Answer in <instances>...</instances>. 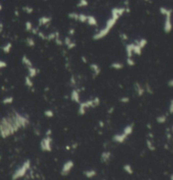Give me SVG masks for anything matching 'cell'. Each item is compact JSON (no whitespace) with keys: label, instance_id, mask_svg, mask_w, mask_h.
<instances>
[{"label":"cell","instance_id":"6da1fadb","mask_svg":"<svg viewBox=\"0 0 173 180\" xmlns=\"http://www.w3.org/2000/svg\"><path fill=\"white\" fill-rule=\"evenodd\" d=\"M128 7H114L111 10V16L106 20L105 25L102 29H101L92 36L94 40H100L105 38L106 35L112 31V30L116 25L118 19L124 15L126 12H128Z\"/></svg>","mask_w":173,"mask_h":180},{"label":"cell","instance_id":"7a4b0ae2","mask_svg":"<svg viewBox=\"0 0 173 180\" xmlns=\"http://www.w3.org/2000/svg\"><path fill=\"white\" fill-rule=\"evenodd\" d=\"M20 130L13 112L3 117L0 120V136L3 139H7L8 137L15 135Z\"/></svg>","mask_w":173,"mask_h":180},{"label":"cell","instance_id":"3957f363","mask_svg":"<svg viewBox=\"0 0 173 180\" xmlns=\"http://www.w3.org/2000/svg\"><path fill=\"white\" fill-rule=\"evenodd\" d=\"M160 13L165 17L164 24H163V30L166 34H169L171 32L173 29L172 23V9L166 7H160Z\"/></svg>","mask_w":173,"mask_h":180},{"label":"cell","instance_id":"277c9868","mask_svg":"<svg viewBox=\"0 0 173 180\" xmlns=\"http://www.w3.org/2000/svg\"><path fill=\"white\" fill-rule=\"evenodd\" d=\"M101 104V99L98 97H95L93 99H88V100L80 102L79 104V109H78V115L83 116L85 115L86 110L90 109V108H95L98 107Z\"/></svg>","mask_w":173,"mask_h":180},{"label":"cell","instance_id":"5b68a950","mask_svg":"<svg viewBox=\"0 0 173 180\" xmlns=\"http://www.w3.org/2000/svg\"><path fill=\"white\" fill-rule=\"evenodd\" d=\"M31 162L30 159H26L22 164L14 172L13 175H12V180H18L26 175L27 172L29 171V169L31 168Z\"/></svg>","mask_w":173,"mask_h":180},{"label":"cell","instance_id":"8992f818","mask_svg":"<svg viewBox=\"0 0 173 180\" xmlns=\"http://www.w3.org/2000/svg\"><path fill=\"white\" fill-rule=\"evenodd\" d=\"M13 113H14V115H15V117L16 119V120H17L20 129L26 128V127L30 124V123H31L30 119L27 115H22V114H20V113H19L18 111H16V110H13Z\"/></svg>","mask_w":173,"mask_h":180},{"label":"cell","instance_id":"52a82bcc","mask_svg":"<svg viewBox=\"0 0 173 180\" xmlns=\"http://www.w3.org/2000/svg\"><path fill=\"white\" fill-rule=\"evenodd\" d=\"M40 148L42 151L50 152L53 150V138L52 136H46L42 138L40 142Z\"/></svg>","mask_w":173,"mask_h":180},{"label":"cell","instance_id":"ba28073f","mask_svg":"<svg viewBox=\"0 0 173 180\" xmlns=\"http://www.w3.org/2000/svg\"><path fill=\"white\" fill-rule=\"evenodd\" d=\"M68 18L71 19H73V20L80 22V23L86 24L88 15H85V13H83L71 12V13H68Z\"/></svg>","mask_w":173,"mask_h":180},{"label":"cell","instance_id":"9c48e42d","mask_svg":"<svg viewBox=\"0 0 173 180\" xmlns=\"http://www.w3.org/2000/svg\"><path fill=\"white\" fill-rule=\"evenodd\" d=\"M73 167H75V162H73V160H68V161H66L62 167L61 175L63 176L68 175V174L70 173V172L72 171Z\"/></svg>","mask_w":173,"mask_h":180},{"label":"cell","instance_id":"30bf717a","mask_svg":"<svg viewBox=\"0 0 173 180\" xmlns=\"http://www.w3.org/2000/svg\"><path fill=\"white\" fill-rule=\"evenodd\" d=\"M70 99L71 100L76 104L80 103L81 100H80V91H79V89H78V88H73V89L71 91Z\"/></svg>","mask_w":173,"mask_h":180},{"label":"cell","instance_id":"8fae6325","mask_svg":"<svg viewBox=\"0 0 173 180\" xmlns=\"http://www.w3.org/2000/svg\"><path fill=\"white\" fill-rule=\"evenodd\" d=\"M127 139H128V136L122 132V133H117V134L113 135V136H112V141H113L114 142L118 143V144L123 143Z\"/></svg>","mask_w":173,"mask_h":180},{"label":"cell","instance_id":"7c38bea8","mask_svg":"<svg viewBox=\"0 0 173 180\" xmlns=\"http://www.w3.org/2000/svg\"><path fill=\"white\" fill-rule=\"evenodd\" d=\"M90 68L92 72L93 77H95H95H97L101 73V66H99L97 63H91V64H90Z\"/></svg>","mask_w":173,"mask_h":180},{"label":"cell","instance_id":"4fadbf2b","mask_svg":"<svg viewBox=\"0 0 173 180\" xmlns=\"http://www.w3.org/2000/svg\"><path fill=\"white\" fill-rule=\"evenodd\" d=\"M133 88L135 90V93L138 97H142L144 96V94L145 93V89H144V87L142 86L139 82H136L135 84H133Z\"/></svg>","mask_w":173,"mask_h":180},{"label":"cell","instance_id":"5bb4252c","mask_svg":"<svg viewBox=\"0 0 173 180\" xmlns=\"http://www.w3.org/2000/svg\"><path fill=\"white\" fill-rule=\"evenodd\" d=\"M64 45L67 46V48L68 50H72V49H75L76 47V46H77V44L75 40H73L72 38H71L70 36H67V37H65L64 39Z\"/></svg>","mask_w":173,"mask_h":180},{"label":"cell","instance_id":"9a60e30c","mask_svg":"<svg viewBox=\"0 0 173 180\" xmlns=\"http://www.w3.org/2000/svg\"><path fill=\"white\" fill-rule=\"evenodd\" d=\"M112 152L110 151H102L101 154V162L103 163H107L110 162L112 158Z\"/></svg>","mask_w":173,"mask_h":180},{"label":"cell","instance_id":"2e32d148","mask_svg":"<svg viewBox=\"0 0 173 180\" xmlns=\"http://www.w3.org/2000/svg\"><path fill=\"white\" fill-rule=\"evenodd\" d=\"M52 22V17L50 16H42L38 19V24L39 26H46Z\"/></svg>","mask_w":173,"mask_h":180},{"label":"cell","instance_id":"e0dca14e","mask_svg":"<svg viewBox=\"0 0 173 180\" xmlns=\"http://www.w3.org/2000/svg\"><path fill=\"white\" fill-rule=\"evenodd\" d=\"M24 26H26V31L31 32L32 34H34V35H37V32L39 31L37 28L34 27V25H33V24H32V22L30 21V20H28V21L26 22V24H24Z\"/></svg>","mask_w":173,"mask_h":180},{"label":"cell","instance_id":"ac0fdd59","mask_svg":"<svg viewBox=\"0 0 173 180\" xmlns=\"http://www.w3.org/2000/svg\"><path fill=\"white\" fill-rule=\"evenodd\" d=\"M86 24H88V25H90V26L95 27V26H97L98 25V20H97V19L95 18L94 15H88Z\"/></svg>","mask_w":173,"mask_h":180},{"label":"cell","instance_id":"d6986e66","mask_svg":"<svg viewBox=\"0 0 173 180\" xmlns=\"http://www.w3.org/2000/svg\"><path fill=\"white\" fill-rule=\"evenodd\" d=\"M125 51H126L127 57H133V42L127 44L125 47Z\"/></svg>","mask_w":173,"mask_h":180},{"label":"cell","instance_id":"ffe728a7","mask_svg":"<svg viewBox=\"0 0 173 180\" xmlns=\"http://www.w3.org/2000/svg\"><path fill=\"white\" fill-rule=\"evenodd\" d=\"M27 72H28V76L31 77V78H34V77H36L38 73H39L38 69L34 66H30V67H27Z\"/></svg>","mask_w":173,"mask_h":180},{"label":"cell","instance_id":"44dd1931","mask_svg":"<svg viewBox=\"0 0 173 180\" xmlns=\"http://www.w3.org/2000/svg\"><path fill=\"white\" fill-rule=\"evenodd\" d=\"M133 129H134V124L132 123V124H128V126H126L122 130V133H124V134L127 135L128 137L130 135H132V133L133 132Z\"/></svg>","mask_w":173,"mask_h":180},{"label":"cell","instance_id":"7402d4cb","mask_svg":"<svg viewBox=\"0 0 173 180\" xmlns=\"http://www.w3.org/2000/svg\"><path fill=\"white\" fill-rule=\"evenodd\" d=\"M21 62H22V64H23L26 67H30V66H34L33 65V62H32V61L30 59V58L26 56V55H24L23 57H22L21 58Z\"/></svg>","mask_w":173,"mask_h":180},{"label":"cell","instance_id":"603a6c76","mask_svg":"<svg viewBox=\"0 0 173 180\" xmlns=\"http://www.w3.org/2000/svg\"><path fill=\"white\" fill-rule=\"evenodd\" d=\"M84 175L87 178H94V177L96 176V171H95V169H88V170H85V171H84Z\"/></svg>","mask_w":173,"mask_h":180},{"label":"cell","instance_id":"cb8c5ba5","mask_svg":"<svg viewBox=\"0 0 173 180\" xmlns=\"http://www.w3.org/2000/svg\"><path fill=\"white\" fill-rule=\"evenodd\" d=\"M134 43H136L137 45L139 46V47H141L142 49H144L145 46H147L148 40L145 38H140V39H138V40H134Z\"/></svg>","mask_w":173,"mask_h":180},{"label":"cell","instance_id":"d4e9b609","mask_svg":"<svg viewBox=\"0 0 173 180\" xmlns=\"http://www.w3.org/2000/svg\"><path fill=\"white\" fill-rule=\"evenodd\" d=\"M12 47H13L12 43H11V42H7L6 44H4V45L2 46L1 49H2V51H3L4 53L9 54V53H10L11 50H12Z\"/></svg>","mask_w":173,"mask_h":180},{"label":"cell","instance_id":"484cf974","mask_svg":"<svg viewBox=\"0 0 173 180\" xmlns=\"http://www.w3.org/2000/svg\"><path fill=\"white\" fill-rule=\"evenodd\" d=\"M111 68L114 69V70H122L124 67V65L120 62H114L111 64Z\"/></svg>","mask_w":173,"mask_h":180},{"label":"cell","instance_id":"4316f807","mask_svg":"<svg viewBox=\"0 0 173 180\" xmlns=\"http://www.w3.org/2000/svg\"><path fill=\"white\" fill-rule=\"evenodd\" d=\"M33 78H31V77H29L27 75L26 77H24V84L27 88H33V86H34V82H33Z\"/></svg>","mask_w":173,"mask_h":180},{"label":"cell","instance_id":"83f0119b","mask_svg":"<svg viewBox=\"0 0 173 180\" xmlns=\"http://www.w3.org/2000/svg\"><path fill=\"white\" fill-rule=\"evenodd\" d=\"M26 46H28V47L33 48L35 46V41L32 37H27L26 40Z\"/></svg>","mask_w":173,"mask_h":180},{"label":"cell","instance_id":"f1b7e54d","mask_svg":"<svg viewBox=\"0 0 173 180\" xmlns=\"http://www.w3.org/2000/svg\"><path fill=\"white\" fill-rule=\"evenodd\" d=\"M123 170H124V172H126L128 174H129V175L133 173V167H132V165L128 164V163L123 165Z\"/></svg>","mask_w":173,"mask_h":180},{"label":"cell","instance_id":"f546056e","mask_svg":"<svg viewBox=\"0 0 173 180\" xmlns=\"http://www.w3.org/2000/svg\"><path fill=\"white\" fill-rule=\"evenodd\" d=\"M14 102V97L12 96H8V97H5V98L2 100V103L5 104V105H8V104H11Z\"/></svg>","mask_w":173,"mask_h":180},{"label":"cell","instance_id":"4dcf8cb0","mask_svg":"<svg viewBox=\"0 0 173 180\" xmlns=\"http://www.w3.org/2000/svg\"><path fill=\"white\" fill-rule=\"evenodd\" d=\"M88 5H89L88 0H78V3H77V7L79 8H84L87 7Z\"/></svg>","mask_w":173,"mask_h":180},{"label":"cell","instance_id":"1f68e13d","mask_svg":"<svg viewBox=\"0 0 173 180\" xmlns=\"http://www.w3.org/2000/svg\"><path fill=\"white\" fill-rule=\"evenodd\" d=\"M146 145H147V148L149 149V150H150V151H155V146H154V144H153L151 140L148 139L146 141Z\"/></svg>","mask_w":173,"mask_h":180},{"label":"cell","instance_id":"d6a6232c","mask_svg":"<svg viewBox=\"0 0 173 180\" xmlns=\"http://www.w3.org/2000/svg\"><path fill=\"white\" fill-rule=\"evenodd\" d=\"M44 115H45L46 117L51 119L54 116V112H53V110H52V109H46L44 111Z\"/></svg>","mask_w":173,"mask_h":180},{"label":"cell","instance_id":"836d02e7","mask_svg":"<svg viewBox=\"0 0 173 180\" xmlns=\"http://www.w3.org/2000/svg\"><path fill=\"white\" fill-rule=\"evenodd\" d=\"M156 121L159 124H163L166 121V115H160L156 118Z\"/></svg>","mask_w":173,"mask_h":180},{"label":"cell","instance_id":"e575fe53","mask_svg":"<svg viewBox=\"0 0 173 180\" xmlns=\"http://www.w3.org/2000/svg\"><path fill=\"white\" fill-rule=\"evenodd\" d=\"M126 62H127V65L129 66H133L134 65H135V61L133 60V57H127Z\"/></svg>","mask_w":173,"mask_h":180},{"label":"cell","instance_id":"d590c367","mask_svg":"<svg viewBox=\"0 0 173 180\" xmlns=\"http://www.w3.org/2000/svg\"><path fill=\"white\" fill-rule=\"evenodd\" d=\"M119 101L121 102L122 104H128V103H129L130 102V98L129 97H122L120 99H119Z\"/></svg>","mask_w":173,"mask_h":180},{"label":"cell","instance_id":"8d00e7d4","mask_svg":"<svg viewBox=\"0 0 173 180\" xmlns=\"http://www.w3.org/2000/svg\"><path fill=\"white\" fill-rule=\"evenodd\" d=\"M23 9L26 11V13H28V15H31V13H33V9L31 7H30V6H26V7H24L23 8Z\"/></svg>","mask_w":173,"mask_h":180},{"label":"cell","instance_id":"74e56055","mask_svg":"<svg viewBox=\"0 0 173 180\" xmlns=\"http://www.w3.org/2000/svg\"><path fill=\"white\" fill-rule=\"evenodd\" d=\"M120 38L122 39V40H123V41L128 40V36L127 35V34H125V33H121V34H120Z\"/></svg>","mask_w":173,"mask_h":180},{"label":"cell","instance_id":"f35d334b","mask_svg":"<svg viewBox=\"0 0 173 180\" xmlns=\"http://www.w3.org/2000/svg\"><path fill=\"white\" fill-rule=\"evenodd\" d=\"M7 66V62H4V61L3 60H0V70L1 69H4Z\"/></svg>","mask_w":173,"mask_h":180},{"label":"cell","instance_id":"ab89813d","mask_svg":"<svg viewBox=\"0 0 173 180\" xmlns=\"http://www.w3.org/2000/svg\"><path fill=\"white\" fill-rule=\"evenodd\" d=\"M144 89H145V92H146V91H147L148 93H152V88H151V87H150V84H146V85H145Z\"/></svg>","mask_w":173,"mask_h":180},{"label":"cell","instance_id":"60d3db41","mask_svg":"<svg viewBox=\"0 0 173 180\" xmlns=\"http://www.w3.org/2000/svg\"><path fill=\"white\" fill-rule=\"evenodd\" d=\"M169 111L171 114H173V99L170 102V105H169Z\"/></svg>","mask_w":173,"mask_h":180},{"label":"cell","instance_id":"b9f144b4","mask_svg":"<svg viewBox=\"0 0 173 180\" xmlns=\"http://www.w3.org/2000/svg\"><path fill=\"white\" fill-rule=\"evenodd\" d=\"M52 134H53V131H52V130L51 129H48L47 131H46L45 135H46V136H52Z\"/></svg>","mask_w":173,"mask_h":180},{"label":"cell","instance_id":"7bdbcfd3","mask_svg":"<svg viewBox=\"0 0 173 180\" xmlns=\"http://www.w3.org/2000/svg\"><path fill=\"white\" fill-rule=\"evenodd\" d=\"M75 30L73 28H71L69 30H68V34H69V35H75Z\"/></svg>","mask_w":173,"mask_h":180},{"label":"cell","instance_id":"ee69618b","mask_svg":"<svg viewBox=\"0 0 173 180\" xmlns=\"http://www.w3.org/2000/svg\"><path fill=\"white\" fill-rule=\"evenodd\" d=\"M168 86L171 88H173V79H171L168 81Z\"/></svg>","mask_w":173,"mask_h":180},{"label":"cell","instance_id":"f6af8a7d","mask_svg":"<svg viewBox=\"0 0 173 180\" xmlns=\"http://www.w3.org/2000/svg\"><path fill=\"white\" fill-rule=\"evenodd\" d=\"M113 110H114V108H111V109H110L109 111H108V114H112Z\"/></svg>","mask_w":173,"mask_h":180},{"label":"cell","instance_id":"bcb514c9","mask_svg":"<svg viewBox=\"0 0 173 180\" xmlns=\"http://www.w3.org/2000/svg\"><path fill=\"white\" fill-rule=\"evenodd\" d=\"M3 31V24L0 23V33Z\"/></svg>","mask_w":173,"mask_h":180},{"label":"cell","instance_id":"7dc6e473","mask_svg":"<svg viewBox=\"0 0 173 180\" xmlns=\"http://www.w3.org/2000/svg\"><path fill=\"white\" fill-rule=\"evenodd\" d=\"M171 180H173V174H171Z\"/></svg>","mask_w":173,"mask_h":180},{"label":"cell","instance_id":"c3c4849f","mask_svg":"<svg viewBox=\"0 0 173 180\" xmlns=\"http://www.w3.org/2000/svg\"><path fill=\"white\" fill-rule=\"evenodd\" d=\"M2 9H3V7H2V4H0V11L2 10Z\"/></svg>","mask_w":173,"mask_h":180},{"label":"cell","instance_id":"681fc988","mask_svg":"<svg viewBox=\"0 0 173 180\" xmlns=\"http://www.w3.org/2000/svg\"><path fill=\"white\" fill-rule=\"evenodd\" d=\"M144 1H145V2H148V1H150V0H144Z\"/></svg>","mask_w":173,"mask_h":180},{"label":"cell","instance_id":"f907efd6","mask_svg":"<svg viewBox=\"0 0 173 180\" xmlns=\"http://www.w3.org/2000/svg\"><path fill=\"white\" fill-rule=\"evenodd\" d=\"M45 1H47V0H45Z\"/></svg>","mask_w":173,"mask_h":180}]
</instances>
